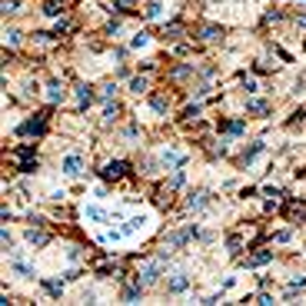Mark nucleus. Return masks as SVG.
I'll return each mask as SVG.
<instances>
[{
    "instance_id": "nucleus-1",
    "label": "nucleus",
    "mask_w": 306,
    "mask_h": 306,
    "mask_svg": "<svg viewBox=\"0 0 306 306\" xmlns=\"http://www.w3.org/2000/svg\"><path fill=\"white\" fill-rule=\"evenodd\" d=\"M163 260H167V253H160V257H157V260H146V263L140 266L137 280L143 283V290H146V286H153V283L160 280V273H163Z\"/></svg>"
},
{
    "instance_id": "nucleus-2",
    "label": "nucleus",
    "mask_w": 306,
    "mask_h": 306,
    "mask_svg": "<svg viewBox=\"0 0 306 306\" xmlns=\"http://www.w3.org/2000/svg\"><path fill=\"white\" fill-rule=\"evenodd\" d=\"M10 160H14V167L20 170V173H33V170H37V157H33V146H17Z\"/></svg>"
},
{
    "instance_id": "nucleus-3",
    "label": "nucleus",
    "mask_w": 306,
    "mask_h": 306,
    "mask_svg": "<svg viewBox=\"0 0 306 306\" xmlns=\"http://www.w3.org/2000/svg\"><path fill=\"white\" fill-rule=\"evenodd\" d=\"M47 120H50V110H43V113H37L33 120H27L17 133H20V137H43V133H47Z\"/></svg>"
},
{
    "instance_id": "nucleus-4",
    "label": "nucleus",
    "mask_w": 306,
    "mask_h": 306,
    "mask_svg": "<svg viewBox=\"0 0 306 306\" xmlns=\"http://www.w3.org/2000/svg\"><path fill=\"white\" fill-rule=\"evenodd\" d=\"M143 223H146V217H130L127 226H120V230H110L104 240H123V236H130V233H137V230H143Z\"/></svg>"
},
{
    "instance_id": "nucleus-5",
    "label": "nucleus",
    "mask_w": 306,
    "mask_h": 306,
    "mask_svg": "<svg viewBox=\"0 0 306 306\" xmlns=\"http://www.w3.org/2000/svg\"><path fill=\"white\" fill-rule=\"evenodd\" d=\"M127 173H130V163H123V160H113V163H107V167L100 170V177H104V180H110V183L123 180Z\"/></svg>"
},
{
    "instance_id": "nucleus-6",
    "label": "nucleus",
    "mask_w": 306,
    "mask_h": 306,
    "mask_svg": "<svg viewBox=\"0 0 306 306\" xmlns=\"http://www.w3.org/2000/svg\"><path fill=\"white\" fill-rule=\"evenodd\" d=\"M73 93H77V110H87V107L93 104V87H90V83H77Z\"/></svg>"
},
{
    "instance_id": "nucleus-7",
    "label": "nucleus",
    "mask_w": 306,
    "mask_h": 306,
    "mask_svg": "<svg viewBox=\"0 0 306 306\" xmlns=\"http://www.w3.org/2000/svg\"><path fill=\"white\" fill-rule=\"evenodd\" d=\"M27 243H30V246H47V243H50V230L30 226V230H27Z\"/></svg>"
},
{
    "instance_id": "nucleus-8",
    "label": "nucleus",
    "mask_w": 306,
    "mask_h": 306,
    "mask_svg": "<svg viewBox=\"0 0 306 306\" xmlns=\"http://www.w3.org/2000/svg\"><path fill=\"white\" fill-rule=\"evenodd\" d=\"M80 170H83V157L80 153H70V157L64 160V173L67 177H80Z\"/></svg>"
},
{
    "instance_id": "nucleus-9",
    "label": "nucleus",
    "mask_w": 306,
    "mask_h": 306,
    "mask_svg": "<svg viewBox=\"0 0 306 306\" xmlns=\"http://www.w3.org/2000/svg\"><path fill=\"white\" fill-rule=\"evenodd\" d=\"M186 286H190V276H186V273H173V276H170V283H167V293H183Z\"/></svg>"
},
{
    "instance_id": "nucleus-10",
    "label": "nucleus",
    "mask_w": 306,
    "mask_h": 306,
    "mask_svg": "<svg viewBox=\"0 0 306 306\" xmlns=\"http://www.w3.org/2000/svg\"><path fill=\"white\" fill-rule=\"evenodd\" d=\"M183 33H186V27L180 24V20H173V24H167V27H163V40H180Z\"/></svg>"
},
{
    "instance_id": "nucleus-11",
    "label": "nucleus",
    "mask_w": 306,
    "mask_h": 306,
    "mask_svg": "<svg viewBox=\"0 0 306 306\" xmlns=\"http://www.w3.org/2000/svg\"><path fill=\"white\" fill-rule=\"evenodd\" d=\"M270 260H273V250H257L253 257L243 260V263H246V266H263V263H270Z\"/></svg>"
},
{
    "instance_id": "nucleus-12",
    "label": "nucleus",
    "mask_w": 306,
    "mask_h": 306,
    "mask_svg": "<svg viewBox=\"0 0 306 306\" xmlns=\"http://www.w3.org/2000/svg\"><path fill=\"white\" fill-rule=\"evenodd\" d=\"M207 203H210V193H207V190H196V193H190L186 207H190V210H203Z\"/></svg>"
},
{
    "instance_id": "nucleus-13",
    "label": "nucleus",
    "mask_w": 306,
    "mask_h": 306,
    "mask_svg": "<svg viewBox=\"0 0 306 306\" xmlns=\"http://www.w3.org/2000/svg\"><path fill=\"white\" fill-rule=\"evenodd\" d=\"M223 37V27H217V24H203L200 27V40H220Z\"/></svg>"
},
{
    "instance_id": "nucleus-14",
    "label": "nucleus",
    "mask_w": 306,
    "mask_h": 306,
    "mask_svg": "<svg viewBox=\"0 0 306 306\" xmlns=\"http://www.w3.org/2000/svg\"><path fill=\"white\" fill-rule=\"evenodd\" d=\"M64 97H67V90L64 87H60V83H47V100H50V104H64Z\"/></svg>"
},
{
    "instance_id": "nucleus-15",
    "label": "nucleus",
    "mask_w": 306,
    "mask_h": 306,
    "mask_svg": "<svg viewBox=\"0 0 306 306\" xmlns=\"http://www.w3.org/2000/svg\"><path fill=\"white\" fill-rule=\"evenodd\" d=\"M190 73H193V64H177L173 70L167 73V77H170V80H186Z\"/></svg>"
},
{
    "instance_id": "nucleus-16",
    "label": "nucleus",
    "mask_w": 306,
    "mask_h": 306,
    "mask_svg": "<svg viewBox=\"0 0 306 306\" xmlns=\"http://www.w3.org/2000/svg\"><path fill=\"white\" fill-rule=\"evenodd\" d=\"M64 4H70V0H50V4H43V14H47V17H60Z\"/></svg>"
},
{
    "instance_id": "nucleus-17",
    "label": "nucleus",
    "mask_w": 306,
    "mask_h": 306,
    "mask_svg": "<svg viewBox=\"0 0 306 306\" xmlns=\"http://www.w3.org/2000/svg\"><path fill=\"white\" fill-rule=\"evenodd\" d=\"M286 217L290 220H306V207L303 203H290V207H286Z\"/></svg>"
},
{
    "instance_id": "nucleus-18",
    "label": "nucleus",
    "mask_w": 306,
    "mask_h": 306,
    "mask_svg": "<svg viewBox=\"0 0 306 306\" xmlns=\"http://www.w3.org/2000/svg\"><path fill=\"white\" fill-rule=\"evenodd\" d=\"M43 290H47L50 296H60V293H64V283L60 280H43Z\"/></svg>"
},
{
    "instance_id": "nucleus-19",
    "label": "nucleus",
    "mask_w": 306,
    "mask_h": 306,
    "mask_svg": "<svg viewBox=\"0 0 306 306\" xmlns=\"http://www.w3.org/2000/svg\"><path fill=\"white\" fill-rule=\"evenodd\" d=\"M117 117H120V107H117V104H113V107H107V110H104V127L117 123Z\"/></svg>"
},
{
    "instance_id": "nucleus-20",
    "label": "nucleus",
    "mask_w": 306,
    "mask_h": 306,
    "mask_svg": "<svg viewBox=\"0 0 306 306\" xmlns=\"http://www.w3.org/2000/svg\"><path fill=\"white\" fill-rule=\"evenodd\" d=\"M150 104H153V110H157V113H167L170 110V100L160 97V93H157V97H150Z\"/></svg>"
},
{
    "instance_id": "nucleus-21",
    "label": "nucleus",
    "mask_w": 306,
    "mask_h": 306,
    "mask_svg": "<svg viewBox=\"0 0 306 306\" xmlns=\"http://www.w3.org/2000/svg\"><path fill=\"white\" fill-rule=\"evenodd\" d=\"M160 0H153V4H146V10H143V17H146V20H157V17H160Z\"/></svg>"
},
{
    "instance_id": "nucleus-22",
    "label": "nucleus",
    "mask_w": 306,
    "mask_h": 306,
    "mask_svg": "<svg viewBox=\"0 0 306 306\" xmlns=\"http://www.w3.org/2000/svg\"><path fill=\"white\" fill-rule=\"evenodd\" d=\"M146 43H150V33H143V30H140L137 37L130 40V47H133V50H140V47H146Z\"/></svg>"
},
{
    "instance_id": "nucleus-23",
    "label": "nucleus",
    "mask_w": 306,
    "mask_h": 306,
    "mask_svg": "<svg viewBox=\"0 0 306 306\" xmlns=\"http://www.w3.org/2000/svg\"><path fill=\"white\" fill-rule=\"evenodd\" d=\"M4 43H7V47H17V43H20V30H14V27H10V30L4 33Z\"/></svg>"
},
{
    "instance_id": "nucleus-24",
    "label": "nucleus",
    "mask_w": 306,
    "mask_h": 306,
    "mask_svg": "<svg viewBox=\"0 0 306 306\" xmlns=\"http://www.w3.org/2000/svg\"><path fill=\"white\" fill-rule=\"evenodd\" d=\"M246 107H250L253 113H270V104H266V100H250Z\"/></svg>"
},
{
    "instance_id": "nucleus-25",
    "label": "nucleus",
    "mask_w": 306,
    "mask_h": 306,
    "mask_svg": "<svg viewBox=\"0 0 306 306\" xmlns=\"http://www.w3.org/2000/svg\"><path fill=\"white\" fill-rule=\"evenodd\" d=\"M260 150H263V143H253L250 150H246V153H243V157H240V163H250V160H253V157H257Z\"/></svg>"
},
{
    "instance_id": "nucleus-26",
    "label": "nucleus",
    "mask_w": 306,
    "mask_h": 306,
    "mask_svg": "<svg viewBox=\"0 0 306 306\" xmlns=\"http://www.w3.org/2000/svg\"><path fill=\"white\" fill-rule=\"evenodd\" d=\"M87 217H90V220H97V223H104V220H107V213H104L100 207H87Z\"/></svg>"
},
{
    "instance_id": "nucleus-27",
    "label": "nucleus",
    "mask_w": 306,
    "mask_h": 306,
    "mask_svg": "<svg viewBox=\"0 0 306 306\" xmlns=\"http://www.w3.org/2000/svg\"><path fill=\"white\" fill-rule=\"evenodd\" d=\"M303 286H306V276H296V280H293L290 286H286V293L293 296V293H296V290H303Z\"/></svg>"
},
{
    "instance_id": "nucleus-28",
    "label": "nucleus",
    "mask_w": 306,
    "mask_h": 306,
    "mask_svg": "<svg viewBox=\"0 0 306 306\" xmlns=\"http://www.w3.org/2000/svg\"><path fill=\"white\" fill-rule=\"evenodd\" d=\"M130 90H133V93H146V80H143V77L130 80Z\"/></svg>"
},
{
    "instance_id": "nucleus-29",
    "label": "nucleus",
    "mask_w": 306,
    "mask_h": 306,
    "mask_svg": "<svg viewBox=\"0 0 306 306\" xmlns=\"http://www.w3.org/2000/svg\"><path fill=\"white\" fill-rule=\"evenodd\" d=\"M226 246H230V253H240V246H243V240H240V236H230V240H226Z\"/></svg>"
},
{
    "instance_id": "nucleus-30",
    "label": "nucleus",
    "mask_w": 306,
    "mask_h": 306,
    "mask_svg": "<svg viewBox=\"0 0 306 306\" xmlns=\"http://www.w3.org/2000/svg\"><path fill=\"white\" fill-rule=\"evenodd\" d=\"M0 10H4V17H7V14H17V0H4V4H0Z\"/></svg>"
},
{
    "instance_id": "nucleus-31",
    "label": "nucleus",
    "mask_w": 306,
    "mask_h": 306,
    "mask_svg": "<svg viewBox=\"0 0 306 306\" xmlns=\"http://www.w3.org/2000/svg\"><path fill=\"white\" fill-rule=\"evenodd\" d=\"M223 130H226V133H233V137H236V133H243V123H240V120H233V123H226Z\"/></svg>"
},
{
    "instance_id": "nucleus-32",
    "label": "nucleus",
    "mask_w": 306,
    "mask_h": 306,
    "mask_svg": "<svg viewBox=\"0 0 306 306\" xmlns=\"http://www.w3.org/2000/svg\"><path fill=\"white\" fill-rule=\"evenodd\" d=\"M183 117H186V120H196V117H200V107H186V110H183Z\"/></svg>"
},
{
    "instance_id": "nucleus-33",
    "label": "nucleus",
    "mask_w": 306,
    "mask_h": 306,
    "mask_svg": "<svg viewBox=\"0 0 306 306\" xmlns=\"http://www.w3.org/2000/svg\"><path fill=\"white\" fill-rule=\"evenodd\" d=\"M113 90H117V83H104V90H100V97H104V100H110V97H113Z\"/></svg>"
},
{
    "instance_id": "nucleus-34",
    "label": "nucleus",
    "mask_w": 306,
    "mask_h": 306,
    "mask_svg": "<svg viewBox=\"0 0 306 306\" xmlns=\"http://www.w3.org/2000/svg\"><path fill=\"white\" fill-rule=\"evenodd\" d=\"M127 7H133V0H117L113 4V10H120V14H127Z\"/></svg>"
},
{
    "instance_id": "nucleus-35",
    "label": "nucleus",
    "mask_w": 306,
    "mask_h": 306,
    "mask_svg": "<svg viewBox=\"0 0 306 306\" xmlns=\"http://www.w3.org/2000/svg\"><path fill=\"white\" fill-rule=\"evenodd\" d=\"M57 37H60V33H70V24H67V20H57Z\"/></svg>"
},
{
    "instance_id": "nucleus-36",
    "label": "nucleus",
    "mask_w": 306,
    "mask_h": 306,
    "mask_svg": "<svg viewBox=\"0 0 306 306\" xmlns=\"http://www.w3.org/2000/svg\"><path fill=\"white\" fill-rule=\"evenodd\" d=\"M299 27H306V14H303V17H299Z\"/></svg>"
},
{
    "instance_id": "nucleus-37",
    "label": "nucleus",
    "mask_w": 306,
    "mask_h": 306,
    "mask_svg": "<svg viewBox=\"0 0 306 306\" xmlns=\"http://www.w3.org/2000/svg\"><path fill=\"white\" fill-rule=\"evenodd\" d=\"M303 4H306V0H303Z\"/></svg>"
}]
</instances>
